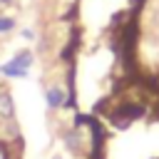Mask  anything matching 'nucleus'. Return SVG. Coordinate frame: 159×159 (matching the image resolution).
Returning <instances> with one entry per match:
<instances>
[{
    "instance_id": "1",
    "label": "nucleus",
    "mask_w": 159,
    "mask_h": 159,
    "mask_svg": "<svg viewBox=\"0 0 159 159\" xmlns=\"http://www.w3.org/2000/svg\"><path fill=\"white\" fill-rule=\"evenodd\" d=\"M45 102L50 109H62L67 104V92L62 87H47L45 89Z\"/></svg>"
},
{
    "instance_id": "2",
    "label": "nucleus",
    "mask_w": 159,
    "mask_h": 159,
    "mask_svg": "<svg viewBox=\"0 0 159 159\" xmlns=\"http://www.w3.org/2000/svg\"><path fill=\"white\" fill-rule=\"evenodd\" d=\"M27 72H30V70H25V67H20V65H15L12 60H7L5 65H0V75H5V77H12V80H20V77H27Z\"/></svg>"
},
{
    "instance_id": "3",
    "label": "nucleus",
    "mask_w": 159,
    "mask_h": 159,
    "mask_svg": "<svg viewBox=\"0 0 159 159\" xmlns=\"http://www.w3.org/2000/svg\"><path fill=\"white\" fill-rule=\"evenodd\" d=\"M12 114H15L12 97H10V92L0 89V117H2V119H12Z\"/></svg>"
},
{
    "instance_id": "4",
    "label": "nucleus",
    "mask_w": 159,
    "mask_h": 159,
    "mask_svg": "<svg viewBox=\"0 0 159 159\" xmlns=\"http://www.w3.org/2000/svg\"><path fill=\"white\" fill-rule=\"evenodd\" d=\"M32 60H35V57H32V52H30V50H20V52L12 57V62H15V65H20V67H25V70H30V67H32Z\"/></svg>"
},
{
    "instance_id": "5",
    "label": "nucleus",
    "mask_w": 159,
    "mask_h": 159,
    "mask_svg": "<svg viewBox=\"0 0 159 159\" xmlns=\"http://www.w3.org/2000/svg\"><path fill=\"white\" fill-rule=\"evenodd\" d=\"M15 30V20L10 15H0V32H10Z\"/></svg>"
},
{
    "instance_id": "6",
    "label": "nucleus",
    "mask_w": 159,
    "mask_h": 159,
    "mask_svg": "<svg viewBox=\"0 0 159 159\" xmlns=\"http://www.w3.org/2000/svg\"><path fill=\"white\" fill-rule=\"evenodd\" d=\"M22 37H25V40H35V32H32L30 27H25V30H22Z\"/></svg>"
},
{
    "instance_id": "7",
    "label": "nucleus",
    "mask_w": 159,
    "mask_h": 159,
    "mask_svg": "<svg viewBox=\"0 0 159 159\" xmlns=\"http://www.w3.org/2000/svg\"><path fill=\"white\" fill-rule=\"evenodd\" d=\"M10 2H12V0H0V5H10Z\"/></svg>"
},
{
    "instance_id": "8",
    "label": "nucleus",
    "mask_w": 159,
    "mask_h": 159,
    "mask_svg": "<svg viewBox=\"0 0 159 159\" xmlns=\"http://www.w3.org/2000/svg\"><path fill=\"white\" fill-rule=\"evenodd\" d=\"M52 159H62V157H52Z\"/></svg>"
}]
</instances>
